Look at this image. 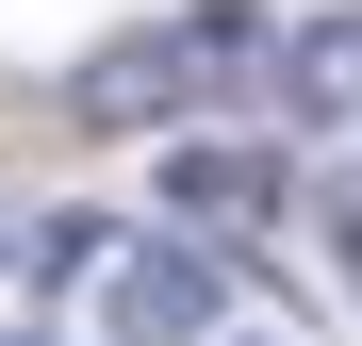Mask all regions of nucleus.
<instances>
[{"label": "nucleus", "instance_id": "nucleus-1", "mask_svg": "<svg viewBox=\"0 0 362 346\" xmlns=\"http://www.w3.org/2000/svg\"><path fill=\"white\" fill-rule=\"evenodd\" d=\"M230 330V264L181 248V231H132L99 264V346H214Z\"/></svg>", "mask_w": 362, "mask_h": 346}, {"label": "nucleus", "instance_id": "nucleus-2", "mask_svg": "<svg viewBox=\"0 0 362 346\" xmlns=\"http://www.w3.org/2000/svg\"><path fill=\"white\" fill-rule=\"evenodd\" d=\"M198 83H214L198 33H115V50H83V67H66V115H83V132H165Z\"/></svg>", "mask_w": 362, "mask_h": 346}, {"label": "nucleus", "instance_id": "nucleus-3", "mask_svg": "<svg viewBox=\"0 0 362 346\" xmlns=\"http://www.w3.org/2000/svg\"><path fill=\"white\" fill-rule=\"evenodd\" d=\"M165 214H181V248L280 214V149H165Z\"/></svg>", "mask_w": 362, "mask_h": 346}, {"label": "nucleus", "instance_id": "nucleus-4", "mask_svg": "<svg viewBox=\"0 0 362 346\" xmlns=\"http://www.w3.org/2000/svg\"><path fill=\"white\" fill-rule=\"evenodd\" d=\"M0 346H49V330H0Z\"/></svg>", "mask_w": 362, "mask_h": 346}]
</instances>
